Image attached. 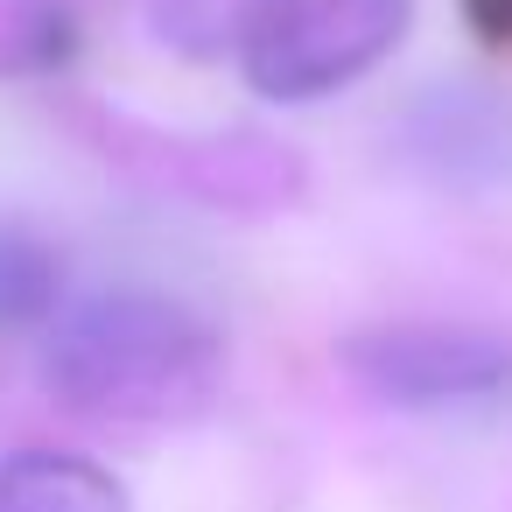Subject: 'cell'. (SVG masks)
Masks as SVG:
<instances>
[{
    "mask_svg": "<svg viewBox=\"0 0 512 512\" xmlns=\"http://www.w3.org/2000/svg\"><path fill=\"white\" fill-rule=\"evenodd\" d=\"M218 379V330L155 288H99L71 302L43 344V386L92 421H176L197 414Z\"/></svg>",
    "mask_w": 512,
    "mask_h": 512,
    "instance_id": "6da1fadb",
    "label": "cell"
},
{
    "mask_svg": "<svg viewBox=\"0 0 512 512\" xmlns=\"http://www.w3.org/2000/svg\"><path fill=\"white\" fill-rule=\"evenodd\" d=\"M414 0H281L246 43V85L281 106L330 99L400 50Z\"/></svg>",
    "mask_w": 512,
    "mask_h": 512,
    "instance_id": "7a4b0ae2",
    "label": "cell"
},
{
    "mask_svg": "<svg viewBox=\"0 0 512 512\" xmlns=\"http://www.w3.org/2000/svg\"><path fill=\"white\" fill-rule=\"evenodd\" d=\"M337 358L386 407H463L512 379V344L477 323H379L344 337Z\"/></svg>",
    "mask_w": 512,
    "mask_h": 512,
    "instance_id": "3957f363",
    "label": "cell"
},
{
    "mask_svg": "<svg viewBox=\"0 0 512 512\" xmlns=\"http://www.w3.org/2000/svg\"><path fill=\"white\" fill-rule=\"evenodd\" d=\"M0 512H127V484L71 449H15L0 463Z\"/></svg>",
    "mask_w": 512,
    "mask_h": 512,
    "instance_id": "277c9868",
    "label": "cell"
},
{
    "mask_svg": "<svg viewBox=\"0 0 512 512\" xmlns=\"http://www.w3.org/2000/svg\"><path fill=\"white\" fill-rule=\"evenodd\" d=\"M281 0H155V36L183 57H225L267 29V15Z\"/></svg>",
    "mask_w": 512,
    "mask_h": 512,
    "instance_id": "5b68a950",
    "label": "cell"
},
{
    "mask_svg": "<svg viewBox=\"0 0 512 512\" xmlns=\"http://www.w3.org/2000/svg\"><path fill=\"white\" fill-rule=\"evenodd\" d=\"M57 295H64L57 253L22 225H0V337L57 316Z\"/></svg>",
    "mask_w": 512,
    "mask_h": 512,
    "instance_id": "8992f818",
    "label": "cell"
}]
</instances>
